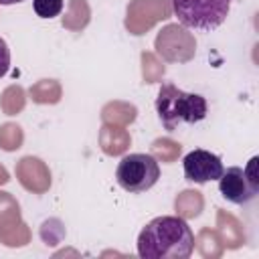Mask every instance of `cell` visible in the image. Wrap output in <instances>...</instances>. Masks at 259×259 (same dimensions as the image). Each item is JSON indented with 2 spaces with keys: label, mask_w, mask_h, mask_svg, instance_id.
Segmentation results:
<instances>
[{
  "label": "cell",
  "mask_w": 259,
  "mask_h": 259,
  "mask_svg": "<svg viewBox=\"0 0 259 259\" xmlns=\"http://www.w3.org/2000/svg\"><path fill=\"white\" fill-rule=\"evenodd\" d=\"M142 259H188L194 251V233L182 217H156L138 235Z\"/></svg>",
  "instance_id": "6da1fadb"
},
{
  "label": "cell",
  "mask_w": 259,
  "mask_h": 259,
  "mask_svg": "<svg viewBox=\"0 0 259 259\" xmlns=\"http://www.w3.org/2000/svg\"><path fill=\"white\" fill-rule=\"evenodd\" d=\"M156 113L164 130L174 132L180 125H194L202 121L208 113V103L202 95L182 91L174 83L166 81L160 85L156 97Z\"/></svg>",
  "instance_id": "7a4b0ae2"
},
{
  "label": "cell",
  "mask_w": 259,
  "mask_h": 259,
  "mask_svg": "<svg viewBox=\"0 0 259 259\" xmlns=\"http://www.w3.org/2000/svg\"><path fill=\"white\" fill-rule=\"evenodd\" d=\"M231 2L233 0H170L174 16L180 24L204 32L219 28L227 20Z\"/></svg>",
  "instance_id": "3957f363"
},
{
  "label": "cell",
  "mask_w": 259,
  "mask_h": 259,
  "mask_svg": "<svg viewBox=\"0 0 259 259\" xmlns=\"http://www.w3.org/2000/svg\"><path fill=\"white\" fill-rule=\"evenodd\" d=\"M160 178V164L152 154H127L115 168L117 184L132 194L150 190Z\"/></svg>",
  "instance_id": "277c9868"
},
{
  "label": "cell",
  "mask_w": 259,
  "mask_h": 259,
  "mask_svg": "<svg viewBox=\"0 0 259 259\" xmlns=\"http://www.w3.org/2000/svg\"><path fill=\"white\" fill-rule=\"evenodd\" d=\"M255 166H257V156L249 160L247 168L229 166L227 170H223L219 178L221 196L233 204H247L249 200H253L259 192V178Z\"/></svg>",
  "instance_id": "5b68a950"
},
{
  "label": "cell",
  "mask_w": 259,
  "mask_h": 259,
  "mask_svg": "<svg viewBox=\"0 0 259 259\" xmlns=\"http://www.w3.org/2000/svg\"><path fill=\"white\" fill-rule=\"evenodd\" d=\"M182 168H184V178L196 184H204L210 180H219L225 166L223 160L202 148H196L192 152H188L182 160Z\"/></svg>",
  "instance_id": "8992f818"
},
{
  "label": "cell",
  "mask_w": 259,
  "mask_h": 259,
  "mask_svg": "<svg viewBox=\"0 0 259 259\" xmlns=\"http://www.w3.org/2000/svg\"><path fill=\"white\" fill-rule=\"evenodd\" d=\"M32 8L40 18H55L63 12V0H32Z\"/></svg>",
  "instance_id": "52a82bcc"
},
{
  "label": "cell",
  "mask_w": 259,
  "mask_h": 259,
  "mask_svg": "<svg viewBox=\"0 0 259 259\" xmlns=\"http://www.w3.org/2000/svg\"><path fill=\"white\" fill-rule=\"evenodd\" d=\"M8 69H10V49L6 40L0 36V79L8 73Z\"/></svg>",
  "instance_id": "ba28073f"
},
{
  "label": "cell",
  "mask_w": 259,
  "mask_h": 259,
  "mask_svg": "<svg viewBox=\"0 0 259 259\" xmlns=\"http://www.w3.org/2000/svg\"><path fill=\"white\" fill-rule=\"evenodd\" d=\"M20 2H24V0H0V4H2V6H10V4H20Z\"/></svg>",
  "instance_id": "9c48e42d"
}]
</instances>
